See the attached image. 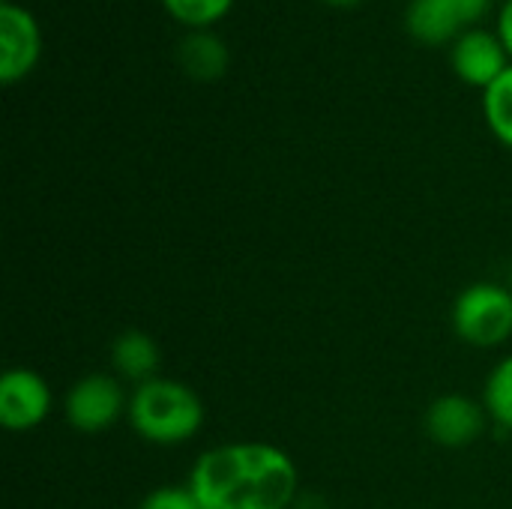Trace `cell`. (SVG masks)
<instances>
[{
  "label": "cell",
  "mask_w": 512,
  "mask_h": 509,
  "mask_svg": "<svg viewBox=\"0 0 512 509\" xmlns=\"http://www.w3.org/2000/svg\"><path fill=\"white\" fill-rule=\"evenodd\" d=\"M324 3H330V6H357V3H363V0H324Z\"/></svg>",
  "instance_id": "17"
},
{
  "label": "cell",
  "mask_w": 512,
  "mask_h": 509,
  "mask_svg": "<svg viewBox=\"0 0 512 509\" xmlns=\"http://www.w3.org/2000/svg\"><path fill=\"white\" fill-rule=\"evenodd\" d=\"M447 51H450V66L456 78L465 81L468 87H477L480 93L492 81H498L512 63L498 30L483 27V24L462 30Z\"/></svg>",
  "instance_id": "9"
},
{
  "label": "cell",
  "mask_w": 512,
  "mask_h": 509,
  "mask_svg": "<svg viewBox=\"0 0 512 509\" xmlns=\"http://www.w3.org/2000/svg\"><path fill=\"white\" fill-rule=\"evenodd\" d=\"M204 402L180 378H150L129 390V429L153 447L189 444L204 429Z\"/></svg>",
  "instance_id": "2"
},
{
  "label": "cell",
  "mask_w": 512,
  "mask_h": 509,
  "mask_svg": "<svg viewBox=\"0 0 512 509\" xmlns=\"http://www.w3.org/2000/svg\"><path fill=\"white\" fill-rule=\"evenodd\" d=\"M510 288H512V270H510Z\"/></svg>",
  "instance_id": "18"
},
{
  "label": "cell",
  "mask_w": 512,
  "mask_h": 509,
  "mask_svg": "<svg viewBox=\"0 0 512 509\" xmlns=\"http://www.w3.org/2000/svg\"><path fill=\"white\" fill-rule=\"evenodd\" d=\"M0 3H9V0H0Z\"/></svg>",
  "instance_id": "19"
},
{
  "label": "cell",
  "mask_w": 512,
  "mask_h": 509,
  "mask_svg": "<svg viewBox=\"0 0 512 509\" xmlns=\"http://www.w3.org/2000/svg\"><path fill=\"white\" fill-rule=\"evenodd\" d=\"M129 393L114 372L81 375L63 396V417L81 435H102L126 420Z\"/></svg>",
  "instance_id": "4"
},
{
  "label": "cell",
  "mask_w": 512,
  "mask_h": 509,
  "mask_svg": "<svg viewBox=\"0 0 512 509\" xmlns=\"http://www.w3.org/2000/svg\"><path fill=\"white\" fill-rule=\"evenodd\" d=\"M186 486L204 509H294L300 471L276 444L225 441L198 453Z\"/></svg>",
  "instance_id": "1"
},
{
  "label": "cell",
  "mask_w": 512,
  "mask_h": 509,
  "mask_svg": "<svg viewBox=\"0 0 512 509\" xmlns=\"http://www.w3.org/2000/svg\"><path fill=\"white\" fill-rule=\"evenodd\" d=\"M456 339L477 351H495L512 339V288L501 282H471L450 309Z\"/></svg>",
  "instance_id": "3"
},
{
  "label": "cell",
  "mask_w": 512,
  "mask_h": 509,
  "mask_svg": "<svg viewBox=\"0 0 512 509\" xmlns=\"http://www.w3.org/2000/svg\"><path fill=\"white\" fill-rule=\"evenodd\" d=\"M42 60V27L36 15L9 0L0 3V81L6 87L24 81Z\"/></svg>",
  "instance_id": "8"
},
{
  "label": "cell",
  "mask_w": 512,
  "mask_h": 509,
  "mask_svg": "<svg viewBox=\"0 0 512 509\" xmlns=\"http://www.w3.org/2000/svg\"><path fill=\"white\" fill-rule=\"evenodd\" d=\"M480 402L489 414V423L512 435V354H504L489 369Z\"/></svg>",
  "instance_id": "12"
},
{
  "label": "cell",
  "mask_w": 512,
  "mask_h": 509,
  "mask_svg": "<svg viewBox=\"0 0 512 509\" xmlns=\"http://www.w3.org/2000/svg\"><path fill=\"white\" fill-rule=\"evenodd\" d=\"M162 9L186 30H213L237 0H159Z\"/></svg>",
  "instance_id": "14"
},
{
  "label": "cell",
  "mask_w": 512,
  "mask_h": 509,
  "mask_svg": "<svg viewBox=\"0 0 512 509\" xmlns=\"http://www.w3.org/2000/svg\"><path fill=\"white\" fill-rule=\"evenodd\" d=\"M495 30H498V36H501V42H504V48H507L512 60V0H501L498 15H495Z\"/></svg>",
  "instance_id": "16"
},
{
  "label": "cell",
  "mask_w": 512,
  "mask_h": 509,
  "mask_svg": "<svg viewBox=\"0 0 512 509\" xmlns=\"http://www.w3.org/2000/svg\"><path fill=\"white\" fill-rule=\"evenodd\" d=\"M483 117L489 132L512 150V63L498 81L483 90Z\"/></svg>",
  "instance_id": "13"
},
{
  "label": "cell",
  "mask_w": 512,
  "mask_h": 509,
  "mask_svg": "<svg viewBox=\"0 0 512 509\" xmlns=\"http://www.w3.org/2000/svg\"><path fill=\"white\" fill-rule=\"evenodd\" d=\"M54 411L51 384L27 369L12 366L0 375V426L9 432H33Z\"/></svg>",
  "instance_id": "6"
},
{
  "label": "cell",
  "mask_w": 512,
  "mask_h": 509,
  "mask_svg": "<svg viewBox=\"0 0 512 509\" xmlns=\"http://www.w3.org/2000/svg\"><path fill=\"white\" fill-rule=\"evenodd\" d=\"M489 426V414L480 399L465 393H444L429 402L423 414V432L432 444L444 450H465L483 438Z\"/></svg>",
  "instance_id": "7"
},
{
  "label": "cell",
  "mask_w": 512,
  "mask_h": 509,
  "mask_svg": "<svg viewBox=\"0 0 512 509\" xmlns=\"http://www.w3.org/2000/svg\"><path fill=\"white\" fill-rule=\"evenodd\" d=\"M492 9V0H408L405 30L411 39L429 48H450L453 39L477 27Z\"/></svg>",
  "instance_id": "5"
},
{
  "label": "cell",
  "mask_w": 512,
  "mask_h": 509,
  "mask_svg": "<svg viewBox=\"0 0 512 509\" xmlns=\"http://www.w3.org/2000/svg\"><path fill=\"white\" fill-rule=\"evenodd\" d=\"M138 509H204L201 501L195 498V492L183 483V486H159L153 492H147L141 498Z\"/></svg>",
  "instance_id": "15"
},
{
  "label": "cell",
  "mask_w": 512,
  "mask_h": 509,
  "mask_svg": "<svg viewBox=\"0 0 512 509\" xmlns=\"http://www.w3.org/2000/svg\"><path fill=\"white\" fill-rule=\"evenodd\" d=\"M177 63L195 81H216L228 72L231 51L216 30H186L177 42Z\"/></svg>",
  "instance_id": "11"
},
{
  "label": "cell",
  "mask_w": 512,
  "mask_h": 509,
  "mask_svg": "<svg viewBox=\"0 0 512 509\" xmlns=\"http://www.w3.org/2000/svg\"><path fill=\"white\" fill-rule=\"evenodd\" d=\"M111 372L123 381V384H144L150 378H159V366H162V348L159 342L144 333V330H123L120 336H114L111 351Z\"/></svg>",
  "instance_id": "10"
}]
</instances>
